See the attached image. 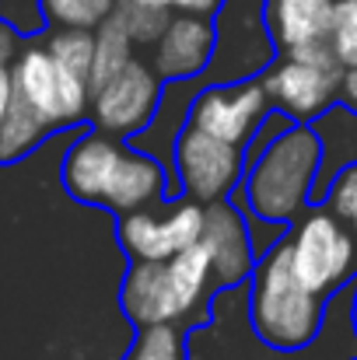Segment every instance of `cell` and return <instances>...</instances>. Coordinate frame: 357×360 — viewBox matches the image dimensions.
<instances>
[{
	"label": "cell",
	"instance_id": "obj_6",
	"mask_svg": "<svg viewBox=\"0 0 357 360\" xmlns=\"http://www.w3.org/2000/svg\"><path fill=\"white\" fill-rule=\"evenodd\" d=\"M214 32L218 42L207 70L218 84L249 81L270 67L277 42L270 35L266 0H221L214 11Z\"/></svg>",
	"mask_w": 357,
	"mask_h": 360
},
{
	"label": "cell",
	"instance_id": "obj_14",
	"mask_svg": "<svg viewBox=\"0 0 357 360\" xmlns=\"http://www.w3.org/2000/svg\"><path fill=\"white\" fill-rule=\"evenodd\" d=\"M200 245L211 255L214 283L235 287L252 273V241H249V231H245V221L238 217V210L232 203H225V200L207 203Z\"/></svg>",
	"mask_w": 357,
	"mask_h": 360
},
{
	"label": "cell",
	"instance_id": "obj_9",
	"mask_svg": "<svg viewBox=\"0 0 357 360\" xmlns=\"http://www.w3.org/2000/svg\"><path fill=\"white\" fill-rule=\"evenodd\" d=\"M203 210H207V203L182 200V203H172L168 210L144 207L133 214H119V241L133 255V262L172 259V255L200 245Z\"/></svg>",
	"mask_w": 357,
	"mask_h": 360
},
{
	"label": "cell",
	"instance_id": "obj_28",
	"mask_svg": "<svg viewBox=\"0 0 357 360\" xmlns=\"http://www.w3.org/2000/svg\"><path fill=\"white\" fill-rule=\"evenodd\" d=\"M354 333H357V297H354Z\"/></svg>",
	"mask_w": 357,
	"mask_h": 360
},
{
	"label": "cell",
	"instance_id": "obj_19",
	"mask_svg": "<svg viewBox=\"0 0 357 360\" xmlns=\"http://www.w3.org/2000/svg\"><path fill=\"white\" fill-rule=\"evenodd\" d=\"M119 0H39V11L56 28H84L99 32L113 14Z\"/></svg>",
	"mask_w": 357,
	"mask_h": 360
},
{
	"label": "cell",
	"instance_id": "obj_22",
	"mask_svg": "<svg viewBox=\"0 0 357 360\" xmlns=\"http://www.w3.org/2000/svg\"><path fill=\"white\" fill-rule=\"evenodd\" d=\"M123 360H186V336L179 326H147L137 333Z\"/></svg>",
	"mask_w": 357,
	"mask_h": 360
},
{
	"label": "cell",
	"instance_id": "obj_23",
	"mask_svg": "<svg viewBox=\"0 0 357 360\" xmlns=\"http://www.w3.org/2000/svg\"><path fill=\"white\" fill-rule=\"evenodd\" d=\"M326 46L333 49V56L344 70L357 67V0H337Z\"/></svg>",
	"mask_w": 357,
	"mask_h": 360
},
{
	"label": "cell",
	"instance_id": "obj_27",
	"mask_svg": "<svg viewBox=\"0 0 357 360\" xmlns=\"http://www.w3.org/2000/svg\"><path fill=\"white\" fill-rule=\"evenodd\" d=\"M340 91H344L347 105H351V109H357V67H354V70H344V84H340Z\"/></svg>",
	"mask_w": 357,
	"mask_h": 360
},
{
	"label": "cell",
	"instance_id": "obj_20",
	"mask_svg": "<svg viewBox=\"0 0 357 360\" xmlns=\"http://www.w3.org/2000/svg\"><path fill=\"white\" fill-rule=\"evenodd\" d=\"M46 49L81 81L92 84V67H95V32L84 28H56L53 39L46 42Z\"/></svg>",
	"mask_w": 357,
	"mask_h": 360
},
{
	"label": "cell",
	"instance_id": "obj_13",
	"mask_svg": "<svg viewBox=\"0 0 357 360\" xmlns=\"http://www.w3.org/2000/svg\"><path fill=\"white\" fill-rule=\"evenodd\" d=\"M214 18L207 14H172L165 35L154 42V70L165 81H186L211 67L214 60Z\"/></svg>",
	"mask_w": 357,
	"mask_h": 360
},
{
	"label": "cell",
	"instance_id": "obj_12",
	"mask_svg": "<svg viewBox=\"0 0 357 360\" xmlns=\"http://www.w3.org/2000/svg\"><path fill=\"white\" fill-rule=\"evenodd\" d=\"M266 112H270V95L263 81H235L207 88L193 102L189 122L242 147L256 133V126L266 120Z\"/></svg>",
	"mask_w": 357,
	"mask_h": 360
},
{
	"label": "cell",
	"instance_id": "obj_7",
	"mask_svg": "<svg viewBox=\"0 0 357 360\" xmlns=\"http://www.w3.org/2000/svg\"><path fill=\"white\" fill-rule=\"evenodd\" d=\"M287 252L298 280L315 294H330L344 287L357 262L354 231L330 210L305 214L294 235L287 238Z\"/></svg>",
	"mask_w": 357,
	"mask_h": 360
},
{
	"label": "cell",
	"instance_id": "obj_5",
	"mask_svg": "<svg viewBox=\"0 0 357 360\" xmlns=\"http://www.w3.org/2000/svg\"><path fill=\"white\" fill-rule=\"evenodd\" d=\"M344 84V67L337 63L333 49L326 42L287 49L284 60L266 67L263 88L270 102H277L287 116L298 120H315L330 109Z\"/></svg>",
	"mask_w": 357,
	"mask_h": 360
},
{
	"label": "cell",
	"instance_id": "obj_15",
	"mask_svg": "<svg viewBox=\"0 0 357 360\" xmlns=\"http://www.w3.org/2000/svg\"><path fill=\"white\" fill-rule=\"evenodd\" d=\"M337 0H266V21L273 42L287 49L326 42Z\"/></svg>",
	"mask_w": 357,
	"mask_h": 360
},
{
	"label": "cell",
	"instance_id": "obj_16",
	"mask_svg": "<svg viewBox=\"0 0 357 360\" xmlns=\"http://www.w3.org/2000/svg\"><path fill=\"white\" fill-rule=\"evenodd\" d=\"M322 140V165H319V186L330 189L333 172H344L347 165H357V109H333L315 126Z\"/></svg>",
	"mask_w": 357,
	"mask_h": 360
},
{
	"label": "cell",
	"instance_id": "obj_1",
	"mask_svg": "<svg viewBox=\"0 0 357 360\" xmlns=\"http://www.w3.org/2000/svg\"><path fill=\"white\" fill-rule=\"evenodd\" d=\"M63 186L74 200L133 214L161 200L165 172L151 154L123 147L113 133L81 136L63 158Z\"/></svg>",
	"mask_w": 357,
	"mask_h": 360
},
{
	"label": "cell",
	"instance_id": "obj_2",
	"mask_svg": "<svg viewBox=\"0 0 357 360\" xmlns=\"http://www.w3.org/2000/svg\"><path fill=\"white\" fill-rule=\"evenodd\" d=\"M214 283L211 255L203 245H193L172 259L133 262L123 280V311L137 329L147 326H179L207 297Z\"/></svg>",
	"mask_w": 357,
	"mask_h": 360
},
{
	"label": "cell",
	"instance_id": "obj_25",
	"mask_svg": "<svg viewBox=\"0 0 357 360\" xmlns=\"http://www.w3.org/2000/svg\"><path fill=\"white\" fill-rule=\"evenodd\" d=\"M18 53L21 49H18L14 28L0 25V122H4L7 109H11V98H14V74H11V67H14Z\"/></svg>",
	"mask_w": 357,
	"mask_h": 360
},
{
	"label": "cell",
	"instance_id": "obj_10",
	"mask_svg": "<svg viewBox=\"0 0 357 360\" xmlns=\"http://www.w3.org/2000/svg\"><path fill=\"white\" fill-rule=\"evenodd\" d=\"M175 165H179V179H182V189H186L189 200H196V203H218V200H225V193L238 182L242 147L189 122L179 133Z\"/></svg>",
	"mask_w": 357,
	"mask_h": 360
},
{
	"label": "cell",
	"instance_id": "obj_17",
	"mask_svg": "<svg viewBox=\"0 0 357 360\" xmlns=\"http://www.w3.org/2000/svg\"><path fill=\"white\" fill-rule=\"evenodd\" d=\"M49 122L42 120L21 95L11 98V109L0 122V165H14L25 154H32L46 136H49Z\"/></svg>",
	"mask_w": 357,
	"mask_h": 360
},
{
	"label": "cell",
	"instance_id": "obj_26",
	"mask_svg": "<svg viewBox=\"0 0 357 360\" xmlns=\"http://www.w3.org/2000/svg\"><path fill=\"white\" fill-rule=\"evenodd\" d=\"M140 4H154L172 14H207V18H214V11L221 7V0H140Z\"/></svg>",
	"mask_w": 357,
	"mask_h": 360
},
{
	"label": "cell",
	"instance_id": "obj_21",
	"mask_svg": "<svg viewBox=\"0 0 357 360\" xmlns=\"http://www.w3.org/2000/svg\"><path fill=\"white\" fill-rule=\"evenodd\" d=\"M116 18L123 21V28L130 32V39L137 46H154L165 35V28L172 21V11L154 7V4H140V0H119Z\"/></svg>",
	"mask_w": 357,
	"mask_h": 360
},
{
	"label": "cell",
	"instance_id": "obj_18",
	"mask_svg": "<svg viewBox=\"0 0 357 360\" xmlns=\"http://www.w3.org/2000/svg\"><path fill=\"white\" fill-rule=\"evenodd\" d=\"M133 39H130V32L123 28V21H119L116 14L95 32V67H92V91L95 88H102L106 81H113L119 70L133 60Z\"/></svg>",
	"mask_w": 357,
	"mask_h": 360
},
{
	"label": "cell",
	"instance_id": "obj_3",
	"mask_svg": "<svg viewBox=\"0 0 357 360\" xmlns=\"http://www.w3.org/2000/svg\"><path fill=\"white\" fill-rule=\"evenodd\" d=\"M319 165H322V140L312 126L301 122L277 133V140L259 154V161L245 179L249 210L270 224L294 221L315 189Z\"/></svg>",
	"mask_w": 357,
	"mask_h": 360
},
{
	"label": "cell",
	"instance_id": "obj_11",
	"mask_svg": "<svg viewBox=\"0 0 357 360\" xmlns=\"http://www.w3.org/2000/svg\"><path fill=\"white\" fill-rule=\"evenodd\" d=\"M158 95H161L158 70L147 67L144 60H130L113 81H106L102 88L92 91L95 126L113 136H130V133L144 129L147 120L154 116Z\"/></svg>",
	"mask_w": 357,
	"mask_h": 360
},
{
	"label": "cell",
	"instance_id": "obj_8",
	"mask_svg": "<svg viewBox=\"0 0 357 360\" xmlns=\"http://www.w3.org/2000/svg\"><path fill=\"white\" fill-rule=\"evenodd\" d=\"M11 74L14 95H21L53 129L77 122L92 105V84L70 74L46 46L21 49Z\"/></svg>",
	"mask_w": 357,
	"mask_h": 360
},
{
	"label": "cell",
	"instance_id": "obj_4",
	"mask_svg": "<svg viewBox=\"0 0 357 360\" xmlns=\"http://www.w3.org/2000/svg\"><path fill=\"white\" fill-rule=\"evenodd\" d=\"M252 326L277 350H301L322 326V294L298 280L287 241L273 245L252 269Z\"/></svg>",
	"mask_w": 357,
	"mask_h": 360
},
{
	"label": "cell",
	"instance_id": "obj_24",
	"mask_svg": "<svg viewBox=\"0 0 357 360\" xmlns=\"http://www.w3.org/2000/svg\"><path fill=\"white\" fill-rule=\"evenodd\" d=\"M326 200H330V214H337L357 235V165H347L344 172H337Z\"/></svg>",
	"mask_w": 357,
	"mask_h": 360
}]
</instances>
